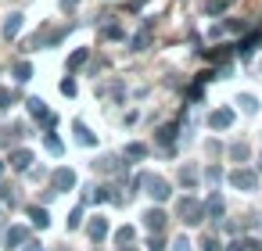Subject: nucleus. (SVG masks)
Segmentation results:
<instances>
[{
    "mask_svg": "<svg viewBox=\"0 0 262 251\" xmlns=\"http://www.w3.org/2000/svg\"><path fill=\"white\" fill-rule=\"evenodd\" d=\"M201 208H205V215H212L215 222H219V219H223V212H226V204H223V197H219V194H212Z\"/></svg>",
    "mask_w": 262,
    "mask_h": 251,
    "instance_id": "obj_9",
    "label": "nucleus"
},
{
    "mask_svg": "<svg viewBox=\"0 0 262 251\" xmlns=\"http://www.w3.org/2000/svg\"><path fill=\"white\" fill-rule=\"evenodd\" d=\"M104 36H112V40H119V36H122V29H119V26H108V29H104Z\"/></svg>",
    "mask_w": 262,
    "mask_h": 251,
    "instance_id": "obj_31",
    "label": "nucleus"
},
{
    "mask_svg": "<svg viewBox=\"0 0 262 251\" xmlns=\"http://www.w3.org/2000/svg\"><path fill=\"white\" fill-rule=\"evenodd\" d=\"M258 172H262V154H258Z\"/></svg>",
    "mask_w": 262,
    "mask_h": 251,
    "instance_id": "obj_38",
    "label": "nucleus"
},
{
    "mask_svg": "<svg viewBox=\"0 0 262 251\" xmlns=\"http://www.w3.org/2000/svg\"><path fill=\"white\" fill-rule=\"evenodd\" d=\"M176 212H180V219H183L187 226H198V222H205V208H201V201H194V197H180Z\"/></svg>",
    "mask_w": 262,
    "mask_h": 251,
    "instance_id": "obj_1",
    "label": "nucleus"
},
{
    "mask_svg": "<svg viewBox=\"0 0 262 251\" xmlns=\"http://www.w3.org/2000/svg\"><path fill=\"white\" fill-rule=\"evenodd\" d=\"M147 251H165V240H162V237H158V233H155V237H151V240H147Z\"/></svg>",
    "mask_w": 262,
    "mask_h": 251,
    "instance_id": "obj_26",
    "label": "nucleus"
},
{
    "mask_svg": "<svg viewBox=\"0 0 262 251\" xmlns=\"http://www.w3.org/2000/svg\"><path fill=\"white\" fill-rule=\"evenodd\" d=\"M230 4H233V0H208V8H205V11H208V15H223Z\"/></svg>",
    "mask_w": 262,
    "mask_h": 251,
    "instance_id": "obj_20",
    "label": "nucleus"
},
{
    "mask_svg": "<svg viewBox=\"0 0 262 251\" xmlns=\"http://www.w3.org/2000/svg\"><path fill=\"white\" fill-rule=\"evenodd\" d=\"M86 233H90V240L97 244V240H104V237H108V222H104V219L97 215V219H94V222L86 226Z\"/></svg>",
    "mask_w": 262,
    "mask_h": 251,
    "instance_id": "obj_12",
    "label": "nucleus"
},
{
    "mask_svg": "<svg viewBox=\"0 0 262 251\" xmlns=\"http://www.w3.org/2000/svg\"><path fill=\"white\" fill-rule=\"evenodd\" d=\"M51 187H54V194H65V190H72L76 187V172L72 169H54V176H51Z\"/></svg>",
    "mask_w": 262,
    "mask_h": 251,
    "instance_id": "obj_4",
    "label": "nucleus"
},
{
    "mask_svg": "<svg viewBox=\"0 0 262 251\" xmlns=\"http://www.w3.org/2000/svg\"><path fill=\"white\" fill-rule=\"evenodd\" d=\"M126 158L140 162V158H147V147H144V144H126Z\"/></svg>",
    "mask_w": 262,
    "mask_h": 251,
    "instance_id": "obj_19",
    "label": "nucleus"
},
{
    "mask_svg": "<svg viewBox=\"0 0 262 251\" xmlns=\"http://www.w3.org/2000/svg\"><path fill=\"white\" fill-rule=\"evenodd\" d=\"M122 251H129V244H126V247H122Z\"/></svg>",
    "mask_w": 262,
    "mask_h": 251,
    "instance_id": "obj_41",
    "label": "nucleus"
},
{
    "mask_svg": "<svg viewBox=\"0 0 262 251\" xmlns=\"http://www.w3.org/2000/svg\"><path fill=\"white\" fill-rule=\"evenodd\" d=\"M230 154H233L237 162H244V158H248V147H244V144H233V147H230Z\"/></svg>",
    "mask_w": 262,
    "mask_h": 251,
    "instance_id": "obj_24",
    "label": "nucleus"
},
{
    "mask_svg": "<svg viewBox=\"0 0 262 251\" xmlns=\"http://www.w3.org/2000/svg\"><path fill=\"white\" fill-rule=\"evenodd\" d=\"M15 79H18V83H29V79H33V65H29V61H18V65H15Z\"/></svg>",
    "mask_w": 262,
    "mask_h": 251,
    "instance_id": "obj_18",
    "label": "nucleus"
},
{
    "mask_svg": "<svg viewBox=\"0 0 262 251\" xmlns=\"http://www.w3.org/2000/svg\"><path fill=\"white\" fill-rule=\"evenodd\" d=\"M201 251H223V244H219L215 237H205V244H201Z\"/></svg>",
    "mask_w": 262,
    "mask_h": 251,
    "instance_id": "obj_27",
    "label": "nucleus"
},
{
    "mask_svg": "<svg viewBox=\"0 0 262 251\" xmlns=\"http://www.w3.org/2000/svg\"><path fill=\"white\" fill-rule=\"evenodd\" d=\"M86 58H90V51H86V47H79V51H72V58H69V72H76V69H83V65H86Z\"/></svg>",
    "mask_w": 262,
    "mask_h": 251,
    "instance_id": "obj_14",
    "label": "nucleus"
},
{
    "mask_svg": "<svg viewBox=\"0 0 262 251\" xmlns=\"http://www.w3.org/2000/svg\"><path fill=\"white\" fill-rule=\"evenodd\" d=\"M79 222H83V208H76V212L69 215V230H79Z\"/></svg>",
    "mask_w": 262,
    "mask_h": 251,
    "instance_id": "obj_25",
    "label": "nucleus"
},
{
    "mask_svg": "<svg viewBox=\"0 0 262 251\" xmlns=\"http://www.w3.org/2000/svg\"><path fill=\"white\" fill-rule=\"evenodd\" d=\"M151 33H155V22H144V29L133 36V43H129V47H133V51H147V43H151Z\"/></svg>",
    "mask_w": 262,
    "mask_h": 251,
    "instance_id": "obj_8",
    "label": "nucleus"
},
{
    "mask_svg": "<svg viewBox=\"0 0 262 251\" xmlns=\"http://www.w3.org/2000/svg\"><path fill=\"white\" fill-rule=\"evenodd\" d=\"M22 251H43V247H40L36 240H26V247H22Z\"/></svg>",
    "mask_w": 262,
    "mask_h": 251,
    "instance_id": "obj_34",
    "label": "nucleus"
},
{
    "mask_svg": "<svg viewBox=\"0 0 262 251\" xmlns=\"http://www.w3.org/2000/svg\"><path fill=\"white\" fill-rule=\"evenodd\" d=\"M172 136H176V126H172V122L158 129V140H162V144H172Z\"/></svg>",
    "mask_w": 262,
    "mask_h": 251,
    "instance_id": "obj_21",
    "label": "nucleus"
},
{
    "mask_svg": "<svg viewBox=\"0 0 262 251\" xmlns=\"http://www.w3.org/2000/svg\"><path fill=\"white\" fill-rule=\"evenodd\" d=\"M241 104H244V111H255L258 104H255V97H241Z\"/></svg>",
    "mask_w": 262,
    "mask_h": 251,
    "instance_id": "obj_32",
    "label": "nucleus"
},
{
    "mask_svg": "<svg viewBox=\"0 0 262 251\" xmlns=\"http://www.w3.org/2000/svg\"><path fill=\"white\" fill-rule=\"evenodd\" d=\"M58 251H61V247H58Z\"/></svg>",
    "mask_w": 262,
    "mask_h": 251,
    "instance_id": "obj_42",
    "label": "nucleus"
},
{
    "mask_svg": "<svg viewBox=\"0 0 262 251\" xmlns=\"http://www.w3.org/2000/svg\"><path fill=\"white\" fill-rule=\"evenodd\" d=\"M61 94L65 97H76V79H61Z\"/></svg>",
    "mask_w": 262,
    "mask_h": 251,
    "instance_id": "obj_23",
    "label": "nucleus"
},
{
    "mask_svg": "<svg viewBox=\"0 0 262 251\" xmlns=\"http://www.w3.org/2000/svg\"><path fill=\"white\" fill-rule=\"evenodd\" d=\"M22 22H26V18H22L18 11H11V15L4 18V40H15V36L22 33Z\"/></svg>",
    "mask_w": 262,
    "mask_h": 251,
    "instance_id": "obj_7",
    "label": "nucleus"
},
{
    "mask_svg": "<svg viewBox=\"0 0 262 251\" xmlns=\"http://www.w3.org/2000/svg\"><path fill=\"white\" fill-rule=\"evenodd\" d=\"M172 251H190V240H187V237H176V244H172Z\"/></svg>",
    "mask_w": 262,
    "mask_h": 251,
    "instance_id": "obj_29",
    "label": "nucleus"
},
{
    "mask_svg": "<svg viewBox=\"0 0 262 251\" xmlns=\"http://www.w3.org/2000/svg\"><path fill=\"white\" fill-rule=\"evenodd\" d=\"M43 144H47V151H51V154H61V140H58L54 133H47V136H43Z\"/></svg>",
    "mask_w": 262,
    "mask_h": 251,
    "instance_id": "obj_22",
    "label": "nucleus"
},
{
    "mask_svg": "<svg viewBox=\"0 0 262 251\" xmlns=\"http://www.w3.org/2000/svg\"><path fill=\"white\" fill-rule=\"evenodd\" d=\"M230 187H237V190H255V187H258V172H255V169H233V172H230Z\"/></svg>",
    "mask_w": 262,
    "mask_h": 251,
    "instance_id": "obj_2",
    "label": "nucleus"
},
{
    "mask_svg": "<svg viewBox=\"0 0 262 251\" xmlns=\"http://www.w3.org/2000/svg\"><path fill=\"white\" fill-rule=\"evenodd\" d=\"M226 251H244V244H241V240H233V244H226Z\"/></svg>",
    "mask_w": 262,
    "mask_h": 251,
    "instance_id": "obj_36",
    "label": "nucleus"
},
{
    "mask_svg": "<svg viewBox=\"0 0 262 251\" xmlns=\"http://www.w3.org/2000/svg\"><path fill=\"white\" fill-rule=\"evenodd\" d=\"M0 201H8V190H4V187H0Z\"/></svg>",
    "mask_w": 262,
    "mask_h": 251,
    "instance_id": "obj_37",
    "label": "nucleus"
},
{
    "mask_svg": "<svg viewBox=\"0 0 262 251\" xmlns=\"http://www.w3.org/2000/svg\"><path fill=\"white\" fill-rule=\"evenodd\" d=\"M26 240H29V230H26V226H11V230H8V237H4V244H8V247H22Z\"/></svg>",
    "mask_w": 262,
    "mask_h": 251,
    "instance_id": "obj_10",
    "label": "nucleus"
},
{
    "mask_svg": "<svg viewBox=\"0 0 262 251\" xmlns=\"http://www.w3.org/2000/svg\"><path fill=\"white\" fill-rule=\"evenodd\" d=\"M0 226H4V215H0Z\"/></svg>",
    "mask_w": 262,
    "mask_h": 251,
    "instance_id": "obj_40",
    "label": "nucleus"
},
{
    "mask_svg": "<svg viewBox=\"0 0 262 251\" xmlns=\"http://www.w3.org/2000/svg\"><path fill=\"white\" fill-rule=\"evenodd\" d=\"M72 129H76V140H79L83 147H94V133H90L83 122H72Z\"/></svg>",
    "mask_w": 262,
    "mask_h": 251,
    "instance_id": "obj_15",
    "label": "nucleus"
},
{
    "mask_svg": "<svg viewBox=\"0 0 262 251\" xmlns=\"http://www.w3.org/2000/svg\"><path fill=\"white\" fill-rule=\"evenodd\" d=\"M165 222H169V215H165L162 208H147V212H144V226H147L151 233H162Z\"/></svg>",
    "mask_w": 262,
    "mask_h": 251,
    "instance_id": "obj_5",
    "label": "nucleus"
},
{
    "mask_svg": "<svg viewBox=\"0 0 262 251\" xmlns=\"http://www.w3.org/2000/svg\"><path fill=\"white\" fill-rule=\"evenodd\" d=\"M29 165H33V151H15V154H11V169L26 172Z\"/></svg>",
    "mask_w": 262,
    "mask_h": 251,
    "instance_id": "obj_13",
    "label": "nucleus"
},
{
    "mask_svg": "<svg viewBox=\"0 0 262 251\" xmlns=\"http://www.w3.org/2000/svg\"><path fill=\"white\" fill-rule=\"evenodd\" d=\"M144 4H147V0H129V11H140Z\"/></svg>",
    "mask_w": 262,
    "mask_h": 251,
    "instance_id": "obj_35",
    "label": "nucleus"
},
{
    "mask_svg": "<svg viewBox=\"0 0 262 251\" xmlns=\"http://www.w3.org/2000/svg\"><path fill=\"white\" fill-rule=\"evenodd\" d=\"M94 169H101V172H119V158H115V154H104L101 162H94Z\"/></svg>",
    "mask_w": 262,
    "mask_h": 251,
    "instance_id": "obj_16",
    "label": "nucleus"
},
{
    "mask_svg": "<svg viewBox=\"0 0 262 251\" xmlns=\"http://www.w3.org/2000/svg\"><path fill=\"white\" fill-rule=\"evenodd\" d=\"M29 222H33L36 230H47V226H51V215H47V208L33 204V208H29Z\"/></svg>",
    "mask_w": 262,
    "mask_h": 251,
    "instance_id": "obj_11",
    "label": "nucleus"
},
{
    "mask_svg": "<svg viewBox=\"0 0 262 251\" xmlns=\"http://www.w3.org/2000/svg\"><path fill=\"white\" fill-rule=\"evenodd\" d=\"M133 240H137V230H133V226L115 230V244H122V247H126V244H133Z\"/></svg>",
    "mask_w": 262,
    "mask_h": 251,
    "instance_id": "obj_17",
    "label": "nucleus"
},
{
    "mask_svg": "<svg viewBox=\"0 0 262 251\" xmlns=\"http://www.w3.org/2000/svg\"><path fill=\"white\" fill-rule=\"evenodd\" d=\"M208 179H212V183H215V179H223V169H219V165H212V169H208Z\"/></svg>",
    "mask_w": 262,
    "mask_h": 251,
    "instance_id": "obj_33",
    "label": "nucleus"
},
{
    "mask_svg": "<svg viewBox=\"0 0 262 251\" xmlns=\"http://www.w3.org/2000/svg\"><path fill=\"white\" fill-rule=\"evenodd\" d=\"M208 126H212V129H230V126H233V111H230V108H215V111L208 115Z\"/></svg>",
    "mask_w": 262,
    "mask_h": 251,
    "instance_id": "obj_6",
    "label": "nucleus"
},
{
    "mask_svg": "<svg viewBox=\"0 0 262 251\" xmlns=\"http://www.w3.org/2000/svg\"><path fill=\"white\" fill-rule=\"evenodd\" d=\"M0 176H4V162H0Z\"/></svg>",
    "mask_w": 262,
    "mask_h": 251,
    "instance_id": "obj_39",
    "label": "nucleus"
},
{
    "mask_svg": "<svg viewBox=\"0 0 262 251\" xmlns=\"http://www.w3.org/2000/svg\"><path fill=\"white\" fill-rule=\"evenodd\" d=\"M140 183L147 187V194H151L155 201H169V197H172V190H169V183H165L162 176H144Z\"/></svg>",
    "mask_w": 262,
    "mask_h": 251,
    "instance_id": "obj_3",
    "label": "nucleus"
},
{
    "mask_svg": "<svg viewBox=\"0 0 262 251\" xmlns=\"http://www.w3.org/2000/svg\"><path fill=\"white\" fill-rule=\"evenodd\" d=\"M11 104V90H4V86H0V111H4Z\"/></svg>",
    "mask_w": 262,
    "mask_h": 251,
    "instance_id": "obj_30",
    "label": "nucleus"
},
{
    "mask_svg": "<svg viewBox=\"0 0 262 251\" xmlns=\"http://www.w3.org/2000/svg\"><path fill=\"white\" fill-rule=\"evenodd\" d=\"M180 179H183L187 187H194V179H198V172H194V169H183V172H180Z\"/></svg>",
    "mask_w": 262,
    "mask_h": 251,
    "instance_id": "obj_28",
    "label": "nucleus"
}]
</instances>
